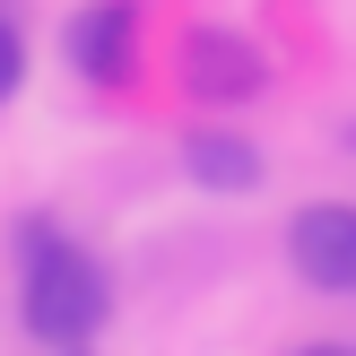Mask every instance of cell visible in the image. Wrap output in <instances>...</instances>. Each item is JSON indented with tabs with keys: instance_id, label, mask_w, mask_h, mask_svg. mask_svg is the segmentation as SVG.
Here are the masks:
<instances>
[{
	"instance_id": "7",
	"label": "cell",
	"mask_w": 356,
	"mask_h": 356,
	"mask_svg": "<svg viewBox=\"0 0 356 356\" xmlns=\"http://www.w3.org/2000/svg\"><path fill=\"white\" fill-rule=\"evenodd\" d=\"M305 356H356V348H339V339H322V348H305Z\"/></svg>"
},
{
	"instance_id": "3",
	"label": "cell",
	"mask_w": 356,
	"mask_h": 356,
	"mask_svg": "<svg viewBox=\"0 0 356 356\" xmlns=\"http://www.w3.org/2000/svg\"><path fill=\"white\" fill-rule=\"evenodd\" d=\"M131 52H139V9L104 0V9H79V17H70V61H79L96 87H122V79H131Z\"/></svg>"
},
{
	"instance_id": "4",
	"label": "cell",
	"mask_w": 356,
	"mask_h": 356,
	"mask_svg": "<svg viewBox=\"0 0 356 356\" xmlns=\"http://www.w3.org/2000/svg\"><path fill=\"white\" fill-rule=\"evenodd\" d=\"M183 70H191V96H218V104L261 96V52L243 44V35H226V26H200V35H191Z\"/></svg>"
},
{
	"instance_id": "5",
	"label": "cell",
	"mask_w": 356,
	"mask_h": 356,
	"mask_svg": "<svg viewBox=\"0 0 356 356\" xmlns=\"http://www.w3.org/2000/svg\"><path fill=\"white\" fill-rule=\"evenodd\" d=\"M191 174H200L209 191H243V183H261V156L243 148V139H191Z\"/></svg>"
},
{
	"instance_id": "6",
	"label": "cell",
	"mask_w": 356,
	"mask_h": 356,
	"mask_svg": "<svg viewBox=\"0 0 356 356\" xmlns=\"http://www.w3.org/2000/svg\"><path fill=\"white\" fill-rule=\"evenodd\" d=\"M17 79H26V44H17V26L0 17V96H9Z\"/></svg>"
},
{
	"instance_id": "1",
	"label": "cell",
	"mask_w": 356,
	"mask_h": 356,
	"mask_svg": "<svg viewBox=\"0 0 356 356\" xmlns=\"http://www.w3.org/2000/svg\"><path fill=\"white\" fill-rule=\"evenodd\" d=\"M104 313H113V278H104L96 252H79V243L44 235L26 261V330L44 348H87L104 330Z\"/></svg>"
},
{
	"instance_id": "2",
	"label": "cell",
	"mask_w": 356,
	"mask_h": 356,
	"mask_svg": "<svg viewBox=\"0 0 356 356\" xmlns=\"http://www.w3.org/2000/svg\"><path fill=\"white\" fill-rule=\"evenodd\" d=\"M287 261L305 270V287L356 296V209H348V200H313V209H296V226H287Z\"/></svg>"
}]
</instances>
